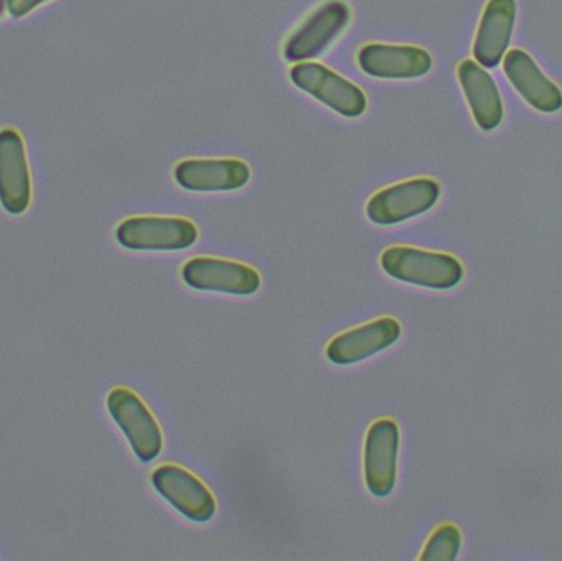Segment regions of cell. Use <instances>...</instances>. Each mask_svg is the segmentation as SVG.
Returning <instances> with one entry per match:
<instances>
[{
	"mask_svg": "<svg viewBox=\"0 0 562 561\" xmlns=\"http://www.w3.org/2000/svg\"><path fill=\"white\" fill-rule=\"evenodd\" d=\"M155 491L193 523H207L216 514V497L210 487L191 471L177 464H164L151 473Z\"/></svg>",
	"mask_w": 562,
	"mask_h": 561,
	"instance_id": "ba28073f",
	"label": "cell"
},
{
	"mask_svg": "<svg viewBox=\"0 0 562 561\" xmlns=\"http://www.w3.org/2000/svg\"><path fill=\"white\" fill-rule=\"evenodd\" d=\"M400 336L402 325L395 318L382 316L349 332L340 333L327 345L326 356L337 366L356 364L395 345Z\"/></svg>",
	"mask_w": 562,
	"mask_h": 561,
	"instance_id": "4fadbf2b",
	"label": "cell"
},
{
	"mask_svg": "<svg viewBox=\"0 0 562 561\" xmlns=\"http://www.w3.org/2000/svg\"><path fill=\"white\" fill-rule=\"evenodd\" d=\"M441 198V184L432 178H413L376 191L366 206L370 223L395 226L422 216Z\"/></svg>",
	"mask_w": 562,
	"mask_h": 561,
	"instance_id": "5b68a950",
	"label": "cell"
},
{
	"mask_svg": "<svg viewBox=\"0 0 562 561\" xmlns=\"http://www.w3.org/2000/svg\"><path fill=\"white\" fill-rule=\"evenodd\" d=\"M504 71L508 81L520 92L521 98L544 114H553L562 108V91L541 71L533 56L525 49L515 48L504 58Z\"/></svg>",
	"mask_w": 562,
	"mask_h": 561,
	"instance_id": "9a60e30c",
	"label": "cell"
},
{
	"mask_svg": "<svg viewBox=\"0 0 562 561\" xmlns=\"http://www.w3.org/2000/svg\"><path fill=\"white\" fill-rule=\"evenodd\" d=\"M183 282L200 292L249 296L259 292L262 277L254 267L217 257H194L181 269Z\"/></svg>",
	"mask_w": 562,
	"mask_h": 561,
	"instance_id": "52a82bcc",
	"label": "cell"
},
{
	"mask_svg": "<svg viewBox=\"0 0 562 561\" xmlns=\"http://www.w3.org/2000/svg\"><path fill=\"white\" fill-rule=\"evenodd\" d=\"M173 177L183 190L216 193L246 187L252 171L240 158H188L175 167Z\"/></svg>",
	"mask_w": 562,
	"mask_h": 561,
	"instance_id": "7c38bea8",
	"label": "cell"
},
{
	"mask_svg": "<svg viewBox=\"0 0 562 561\" xmlns=\"http://www.w3.org/2000/svg\"><path fill=\"white\" fill-rule=\"evenodd\" d=\"M32 175L25 142L15 128L0 131V204L13 216L25 213L32 203Z\"/></svg>",
	"mask_w": 562,
	"mask_h": 561,
	"instance_id": "30bf717a",
	"label": "cell"
},
{
	"mask_svg": "<svg viewBox=\"0 0 562 561\" xmlns=\"http://www.w3.org/2000/svg\"><path fill=\"white\" fill-rule=\"evenodd\" d=\"M517 22V0H488L475 33V61L485 69L497 68L504 61Z\"/></svg>",
	"mask_w": 562,
	"mask_h": 561,
	"instance_id": "5bb4252c",
	"label": "cell"
},
{
	"mask_svg": "<svg viewBox=\"0 0 562 561\" xmlns=\"http://www.w3.org/2000/svg\"><path fill=\"white\" fill-rule=\"evenodd\" d=\"M105 404L135 457L144 463L157 460L164 450V431L147 404L127 388L112 389Z\"/></svg>",
	"mask_w": 562,
	"mask_h": 561,
	"instance_id": "277c9868",
	"label": "cell"
},
{
	"mask_svg": "<svg viewBox=\"0 0 562 561\" xmlns=\"http://www.w3.org/2000/svg\"><path fill=\"white\" fill-rule=\"evenodd\" d=\"M458 79L475 124L482 131H494L504 121V102L491 72L475 59H464L458 66Z\"/></svg>",
	"mask_w": 562,
	"mask_h": 561,
	"instance_id": "2e32d148",
	"label": "cell"
},
{
	"mask_svg": "<svg viewBox=\"0 0 562 561\" xmlns=\"http://www.w3.org/2000/svg\"><path fill=\"white\" fill-rule=\"evenodd\" d=\"M357 65L372 78L415 79L431 71L432 56L422 46L367 43L357 53Z\"/></svg>",
	"mask_w": 562,
	"mask_h": 561,
	"instance_id": "8fae6325",
	"label": "cell"
},
{
	"mask_svg": "<svg viewBox=\"0 0 562 561\" xmlns=\"http://www.w3.org/2000/svg\"><path fill=\"white\" fill-rule=\"evenodd\" d=\"M398 453V425L390 418L370 425L363 444V480L373 496L386 497L395 490Z\"/></svg>",
	"mask_w": 562,
	"mask_h": 561,
	"instance_id": "9c48e42d",
	"label": "cell"
},
{
	"mask_svg": "<svg viewBox=\"0 0 562 561\" xmlns=\"http://www.w3.org/2000/svg\"><path fill=\"white\" fill-rule=\"evenodd\" d=\"M45 2H48V0H7V10L15 19H22V16L29 15L36 7Z\"/></svg>",
	"mask_w": 562,
	"mask_h": 561,
	"instance_id": "ac0fdd59",
	"label": "cell"
},
{
	"mask_svg": "<svg viewBox=\"0 0 562 561\" xmlns=\"http://www.w3.org/2000/svg\"><path fill=\"white\" fill-rule=\"evenodd\" d=\"M7 9V0H0V16H2L3 10Z\"/></svg>",
	"mask_w": 562,
	"mask_h": 561,
	"instance_id": "d6986e66",
	"label": "cell"
},
{
	"mask_svg": "<svg viewBox=\"0 0 562 561\" xmlns=\"http://www.w3.org/2000/svg\"><path fill=\"white\" fill-rule=\"evenodd\" d=\"M290 79L297 89L342 117L357 119L366 114L369 101L363 89L326 65L296 63L290 69Z\"/></svg>",
	"mask_w": 562,
	"mask_h": 561,
	"instance_id": "3957f363",
	"label": "cell"
},
{
	"mask_svg": "<svg viewBox=\"0 0 562 561\" xmlns=\"http://www.w3.org/2000/svg\"><path fill=\"white\" fill-rule=\"evenodd\" d=\"M200 237L196 224L187 217L135 216L122 221L115 239L128 250L173 253L190 249Z\"/></svg>",
	"mask_w": 562,
	"mask_h": 561,
	"instance_id": "7a4b0ae2",
	"label": "cell"
},
{
	"mask_svg": "<svg viewBox=\"0 0 562 561\" xmlns=\"http://www.w3.org/2000/svg\"><path fill=\"white\" fill-rule=\"evenodd\" d=\"M462 536L458 527L445 524L429 537L423 549L422 561H454L461 552Z\"/></svg>",
	"mask_w": 562,
	"mask_h": 561,
	"instance_id": "e0dca14e",
	"label": "cell"
},
{
	"mask_svg": "<svg viewBox=\"0 0 562 561\" xmlns=\"http://www.w3.org/2000/svg\"><path fill=\"white\" fill-rule=\"evenodd\" d=\"M380 266L393 280L431 290H451L464 279L458 257L418 247H389L380 256Z\"/></svg>",
	"mask_w": 562,
	"mask_h": 561,
	"instance_id": "6da1fadb",
	"label": "cell"
},
{
	"mask_svg": "<svg viewBox=\"0 0 562 561\" xmlns=\"http://www.w3.org/2000/svg\"><path fill=\"white\" fill-rule=\"evenodd\" d=\"M350 22V7L344 0H327L317 7L284 43L288 63H304L323 55Z\"/></svg>",
	"mask_w": 562,
	"mask_h": 561,
	"instance_id": "8992f818",
	"label": "cell"
}]
</instances>
